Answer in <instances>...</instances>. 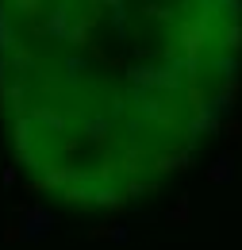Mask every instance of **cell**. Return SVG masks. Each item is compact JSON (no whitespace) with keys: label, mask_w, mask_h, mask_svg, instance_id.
Returning <instances> with one entry per match:
<instances>
[{"label":"cell","mask_w":242,"mask_h":250,"mask_svg":"<svg viewBox=\"0 0 242 250\" xmlns=\"http://www.w3.org/2000/svg\"><path fill=\"white\" fill-rule=\"evenodd\" d=\"M212 181H231V158H219V162H215Z\"/></svg>","instance_id":"5b68a950"},{"label":"cell","mask_w":242,"mask_h":250,"mask_svg":"<svg viewBox=\"0 0 242 250\" xmlns=\"http://www.w3.org/2000/svg\"><path fill=\"white\" fill-rule=\"evenodd\" d=\"M223 8H227V16H239V8H242V0H223Z\"/></svg>","instance_id":"ba28073f"},{"label":"cell","mask_w":242,"mask_h":250,"mask_svg":"<svg viewBox=\"0 0 242 250\" xmlns=\"http://www.w3.org/2000/svg\"><path fill=\"white\" fill-rule=\"evenodd\" d=\"M39 124H46L50 131H65V124H61V120L54 116V112H39Z\"/></svg>","instance_id":"52a82bcc"},{"label":"cell","mask_w":242,"mask_h":250,"mask_svg":"<svg viewBox=\"0 0 242 250\" xmlns=\"http://www.w3.org/2000/svg\"><path fill=\"white\" fill-rule=\"evenodd\" d=\"M16 4H20L23 12H35V0H16Z\"/></svg>","instance_id":"9c48e42d"},{"label":"cell","mask_w":242,"mask_h":250,"mask_svg":"<svg viewBox=\"0 0 242 250\" xmlns=\"http://www.w3.org/2000/svg\"><path fill=\"white\" fill-rule=\"evenodd\" d=\"M0 50H12V27H8V8L0 4Z\"/></svg>","instance_id":"277c9868"},{"label":"cell","mask_w":242,"mask_h":250,"mask_svg":"<svg viewBox=\"0 0 242 250\" xmlns=\"http://www.w3.org/2000/svg\"><path fill=\"white\" fill-rule=\"evenodd\" d=\"M20 227H23L20 235L35 243V239H42V235H46V231L54 227V216H50L46 208H27V212H23V223H20Z\"/></svg>","instance_id":"6da1fadb"},{"label":"cell","mask_w":242,"mask_h":250,"mask_svg":"<svg viewBox=\"0 0 242 250\" xmlns=\"http://www.w3.org/2000/svg\"><path fill=\"white\" fill-rule=\"evenodd\" d=\"M16 150L31 154V124H27V120H20V124H16Z\"/></svg>","instance_id":"3957f363"},{"label":"cell","mask_w":242,"mask_h":250,"mask_svg":"<svg viewBox=\"0 0 242 250\" xmlns=\"http://www.w3.org/2000/svg\"><path fill=\"white\" fill-rule=\"evenodd\" d=\"M223 46H227V50H239L242 46V27H231V31L223 35Z\"/></svg>","instance_id":"8992f818"},{"label":"cell","mask_w":242,"mask_h":250,"mask_svg":"<svg viewBox=\"0 0 242 250\" xmlns=\"http://www.w3.org/2000/svg\"><path fill=\"white\" fill-rule=\"evenodd\" d=\"M65 23H69V12H65V8H54V12H50V20H46V31L50 35H65V39H69V31H65Z\"/></svg>","instance_id":"7a4b0ae2"}]
</instances>
